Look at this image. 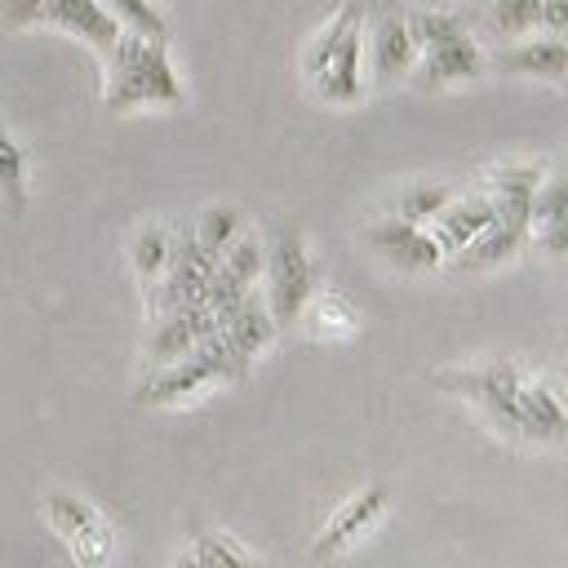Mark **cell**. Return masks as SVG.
Wrapping results in <instances>:
<instances>
[{"label":"cell","instance_id":"cb8c5ba5","mask_svg":"<svg viewBox=\"0 0 568 568\" xmlns=\"http://www.w3.org/2000/svg\"><path fill=\"white\" fill-rule=\"evenodd\" d=\"M262 235L257 231H235L226 244H222V253L213 257V266L226 275V280H235L240 288H248V284H257V275H262Z\"/></svg>","mask_w":568,"mask_h":568},{"label":"cell","instance_id":"44dd1931","mask_svg":"<svg viewBox=\"0 0 568 568\" xmlns=\"http://www.w3.org/2000/svg\"><path fill=\"white\" fill-rule=\"evenodd\" d=\"M364 13V4L359 0H346V4H337L315 31H311V40L302 44V80L306 84H315L320 80V71L328 67V58H333V49H337V40L346 36V27L355 22Z\"/></svg>","mask_w":568,"mask_h":568},{"label":"cell","instance_id":"8992f818","mask_svg":"<svg viewBox=\"0 0 568 568\" xmlns=\"http://www.w3.org/2000/svg\"><path fill=\"white\" fill-rule=\"evenodd\" d=\"M413 84L435 93V89H448V84H470L479 75H488V49L479 44L475 31H462L453 40H439V44H426L417 49V62H413Z\"/></svg>","mask_w":568,"mask_h":568},{"label":"cell","instance_id":"ac0fdd59","mask_svg":"<svg viewBox=\"0 0 568 568\" xmlns=\"http://www.w3.org/2000/svg\"><path fill=\"white\" fill-rule=\"evenodd\" d=\"M217 333L226 337V346H231L244 364H253V355H262V351L271 346V337L280 333L275 320H271V311H266L262 288H248V293L217 320Z\"/></svg>","mask_w":568,"mask_h":568},{"label":"cell","instance_id":"484cf974","mask_svg":"<svg viewBox=\"0 0 568 568\" xmlns=\"http://www.w3.org/2000/svg\"><path fill=\"white\" fill-rule=\"evenodd\" d=\"M453 195H457V186H453V182H408V186H399V191H395L390 213L426 226V222H430V217H435Z\"/></svg>","mask_w":568,"mask_h":568},{"label":"cell","instance_id":"277c9868","mask_svg":"<svg viewBox=\"0 0 568 568\" xmlns=\"http://www.w3.org/2000/svg\"><path fill=\"white\" fill-rule=\"evenodd\" d=\"M44 519L58 532V541L71 550V559H80L84 568H102V564L115 559V528L80 493H49L44 497Z\"/></svg>","mask_w":568,"mask_h":568},{"label":"cell","instance_id":"f1b7e54d","mask_svg":"<svg viewBox=\"0 0 568 568\" xmlns=\"http://www.w3.org/2000/svg\"><path fill=\"white\" fill-rule=\"evenodd\" d=\"M102 4L115 13V22L124 31H138V36H151V40H169V18L151 0H102Z\"/></svg>","mask_w":568,"mask_h":568},{"label":"cell","instance_id":"30bf717a","mask_svg":"<svg viewBox=\"0 0 568 568\" xmlns=\"http://www.w3.org/2000/svg\"><path fill=\"white\" fill-rule=\"evenodd\" d=\"M36 22L40 27H58V31H67V36H75L80 44H89L93 49V58L98 62H106L111 53H115V44H120V22H115V13L102 4V0H44L40 4V13H36Z\"/></svg>","mask_w":568,"mask_h":568},{"label":"cell","instance_id":"d4e9b609","mask_svg":"<svg viewBox=\"0 0 568 568\" xmlns=\"http://www.w3.org/2000/svg\"><path fill=\"white\" fill-rule=\"evenodd\" d=\"M182 564H200V568H231V564H253L257 555L244 546V541H235L231 532H191V546L178 555Z\"/></svg>","mask_w":568,"mask_h":568},{"label":"cell","instance_id":"83f0119b","mask_svg":"<svg viewBox=\"0 0 568 568\" xmlns=\"http://www.w3.org/2000/svg\"><path fill=\"white\" fill-rule=\"evenodd\" d=\"M240 226H244V217H240V209H235V204H204V209L195 213V222L186 226V235H191L204 253H213V257H217V253H222V244H226Z\"/></svg>","mask_w":568,"mask_h":568},{"label":"cell","instance_id":"7402d4cb","mask_svg":"<svg viewBox=\"0 0 568 568\" xmlns=\"http://www.w3.org/2000/svg\"><path fill=\"white\" fill-rule=\"evenodd\" d=\"M537 18H541V0H479L475 9L479 36H497V40H519L537 31Z\"/></svg>","mask_w":568,"mask_h":568},{"label":"cell","instance_id":"603a6c76","mask_svg":"<svg viewBox=\"0 0 568 568\" xmlns=\"http://www.w3.org/2000/svg\"><path fill=\"white\" fill-rule=\"evenodd\" d=\"M27 195H31V155L0 120V204L9 213H22Z\"/></svg>","mask_w":568,"mask_h":568},{"label":"cell","instance_id":"2e32d148","mask_svg":"<svg viewBox=\"0 0 568 568\" xmlns=\"http://www.w3.org/2000/svg\"><path fill=\"white\" fill-rule=\"evenodd\" d=\"M497 217V204H493V195L484 191V186H475V191H462L457 186V195L426 222V231L435 235V244L444 248V257H453L475 231H484L488 222Z\"/></svg>","mask_w":568,"mask_h":568},{"label":"cell","instance_id":"4dcf8cb0","mask_svg":"<svg viewBox=\"0 0 568 568\" xmlns=\"http://www.w3.org/2000/svg\"><path fill=\"white\" fill-rule=\"evenodd\" d=\"M537 31H546V36H564V31H568V0H541Z\"/></svg>","mask_w":568,"mask_h":568},{"label":"cell","instance_id":"8fae6325","mask_svg":"<svg viewBox=\"0 0 568 568\" xmlns=\"http://www.w3.org/2000/svg\"><path fill=\"white\" fill-rule=\"evenodd\" d=\"M364 44H368L373 80H377L382 89L408 80L413 62H417V44H413V36H408V22H404V9H399V4L373 9V27L364 31Z\"/></svg>","mask_w":568,"mask_h":568},{"label":"cell","instance_id":"6da1fadb","mask_svg":"<svg viewBox=\"0 0 568 568\" xmlns=\"http://www.w3.org/2000/svg\"><path fill=\"white\" fill-rule=\"evenodd\" d=\"M102 111L120 115L133 106H182L186 89L169 58V40L120 31L115 53L102 62Z\"/></svg>","mask_w":568,"mask_h":568},{"label":"cell","instance_id":"4fadbf2b","mask_svg":"<svg viewBox=\"0 0 568 568\" xmlns=\"http://www.w3.org/2000/svg\"><path fill=\"white\" fill-rule=\"evenodd\" d=\"M209 386H217V373L200 359V355H178L169 364H155L142 382H138V404L146 408H169V404H186L195 395H204Z\"/></svg>","mask_w":568,"mask_h":568},{"label":"cell","instance_id":"5bb4252c","mask_svg":"<svg viewBox=\"0 0 568 568\" xmlns=\"http://www.w3.org/2000/svg\"><path fill=\"white\" fill-rule=\"evenodd\" d=\"M364 13H368V9H364ZM364 13L346 27V36L337 40L328 67H324L320 80L311 84V93H315L320 102H328V106H351V102L364 93V71H359V62H364Z\"/></svg>","mask_w":568,"mask_h":568},{"label":"cell","instance_id":"7c38bea8","mask_svg":"<svg viewBox=\"0 0 568 568\" xmlns=\"http://www.w3.org/2000/svg\"><path fill=\"white\" fill-rule=\"evenodd\" d=\"M546 178H550V164L546 160H497V164L484 169L479 186L493 195L497 217L528 226V204H532V195H537V186Z\"/></svg>","mask_w":568,"mask_h":568},{"label":"cell","instance_id":"ffe728a7","mask_svg":"<svg viewBox=\"0 0 568 568\" xmlns=\"http://www.w3.org/2000/svg\"><path fill=\"white\" fill-rule=\"evenodd\" d=\"M528 244L546 248L550 257H564V182L546 178L528 204Z\"/></svg>","mask_w":568,"mask_h":568},{"label":"cell","instance_id":"5b68a950","mask_svg":"<svg viewBox=\"0 0 568 568\" xmlns=\"http://www.w3.org/2000/svg\"><path fill=\"white\" fill-rule=\"evenodd\" d=\"M359 240L382 262H390L395 271H408V275H426V271H439L444 266V248L435 244V235L422 222H408V217H395V213L373 217L359 231Z\"/></svg>","mask_w":568,"mask_h":568},{"label":"cell","instance_id":"e0dca14e","mask_svg":"<svg viewBox=\"0 0 568 568\" xmlns=\"http://www.w3.org/2000/svg\"><path fill=\"white\" fill-rule=\"evenodd\" d=\"M297 324H302V333H306L311 342H351V337L359 333L364 315H359V306H355L346 293L315 284L311 297H306L302 311H297Z\"/></svg>","mask_w":568,"mask_h":568},{"label":"cell","instance_id":"f546056e","mask_svg":"<svg viewBox=\"0 0 568 568\" xmlns=\"http://www.w3.org/2000/svg\"><path fill=\"white\" fill-rule=\"evenodd\" d=\"M44 0H0V27L13 36L22 27H36V13H40Z\"/></svg>","mask_w":568,"mask_h":568},{"label":"cell","instance_id":"9c48e42d","mask_svg":"<svg viewBox=\"0 0 568 568\" xmlns=\"http://www.w3.org/2000/svg\"><path fill=\"white\" fill-rule=\"evenodd\" d=\"M386 510H390V488H386V484H364L359 493H351V497L328 515V524L320 528L311 555H315V559H337V555H346Z\"/></svg>","mask_w":568,"mask_h":568},{"label":"cell","instance_id":"4316f807","mask_svg":"<svg viewBox=\"0 0 568 568\" xmlns=\"http://www.w3.org/2000/svg\"><path fill=\"white\" fill-rule=\"evenodd\" d=\"M404 22H408V36H413L417 49L470 31V18L462 9H404Z\"/></svg>","mask_w":568,"mask_h":568},{"label":"cell","instance_id":"ba28073f","mask_svg":"<svg viewBox=\"0 0 568 568\" xmlns=\"http://www.w3.org/2000/svg\"><path fill=\"white\" fill-rule=\"evenodd\" d=\"M568 408L559 373H524L519 382V444H564Z\"/></svg>","mask_w":568,"mask_h":568},{"label":"cell","instance_id":"52a82bcc","mask_svg":"<svg viewBox=\"0 0 568 568\" xmlns=\"http://www.w3.org/2000/svg\"><path fill=\"white\" fill-rule=\"evenodd\" d=\"M488 71L506 75V80H541L550 89L568 84V44L564 36H532V40H506L501 49L488 53Z\"/></svg>","mask_w":568,"mask_h":568},{"label":"cell","instance_id":"3957f363","mask_svg":"<svg viewBox=\"0 0 568 568\" xmlns=\"http://www.w3.org/2000/svg\"><path fill=\"white\" fill-rule=\"evenodd\" d=\"M524 364L515 359H484V364H466V368H435L430 382L448 395L470 399L493 430L519 439V382H524Z\"/></svg>","mask_w":568,"mask_h":568},{"label":"cell","instance_id":"d6986e66","mask_svg":"<svg viewBox=\"0 0 568 568\" xmlns=\"http://www.w3.org/2000/svg\"><path fill=\"white\" fill-rule=\"evenodd\" d=\"M173 240H178V231H173L164 217H146V222L133 226V235H129V271H133L146 288H151V284L160 280V271L169 266Z\"/></svg>","mask_w":568,"mask_h":568},{"label":"cell","instance_id":"7a4b0ae2","mask_svg":"<svg viewBox=\"0 0 568 568\" xmlns=\"http://www.w3.org/2000/svg\"><path fill=\"white\" fill-rule=\"evenodd\" d=\"M262 297H266V311L275 320V328H293L297 324V311L302 302L311 297V288L320 284V271H315V257L302 240L297 226H271V235H262Z\"/></svg>","mask_w":568,"mask_h":568},{"label":"cell","instance_id":"9a60e30c","mask_svg":"<svg viewBox=\"0 0 568 568\" xmlns=\"http://www.w3.org/2000/svg\"><path fill=\"white\" fill-rule=\"evenodd\" d=\"M528 248V226L519 222H506V217H493L484 231H475L453 257H444L448 271H497L506 262H515L519 253Z\"/></svg>","mask_w":568,"mask_h":568}]
</instances>
